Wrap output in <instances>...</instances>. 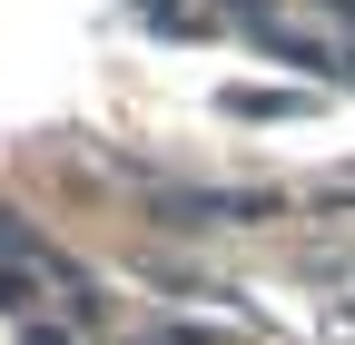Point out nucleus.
Returning a JSON list of instances; mask_svg holds the SVG:
<instances>
[{
	"label": "nucleus",
	"instance_id": "f257e3e1",
	"mask_svg": "<svg viewBox=\"0 0 355 345\" xmlns=\"http://www.w3.org/2000/svg\"><path fill=\"white\" fill-rule=\"evenodd\" d=\"M158 218L168 227H266V218H286V197L277 188H168Z\"/></svg>",
	"mask_w": 355,
	"mask_h": 345
},
{
	"label": "nucleus",
	"instance_id": "f03ea898",
	"mask_svg": "<svg viewBox=\"0 0 355 345\" xmlns=\"http://www.w3.org/2000/svg\"><path fill=\"white\" fill-rule=\"evenodd\" d=\"M247 30H257V39H266V50H277V60H296V69H316V79H345V50H336V39H306V30H286L277 10H257Z\"/></svg>",
	"mask_w": 355,
	"mask_h": 345
}]
</instances>
